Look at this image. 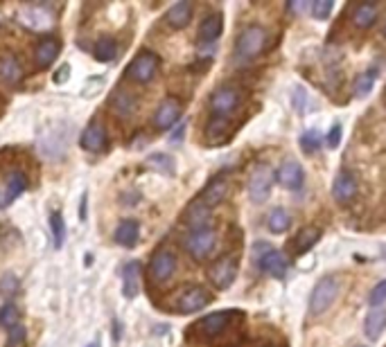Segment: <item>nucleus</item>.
Instances as JSON below:
<instances>
[{
	"label": "nucleus",
	"mask_w": 386,
	"mask_h": 347,
	"mask_svg": "<svg viewBox=\"0 0 386 347\" xmlns=\"http://www.w3.org/2000/svg\"><path fill=\"white\" fill-rule=\"evenodd\" d=\"M332 9H334L332 0H314V3L310 5V12L316 21H325V18L332 14Z\"/></svg>",
	"instance_id": "e433bc0d"
},
{
	"label": "nucleus",
	"mask_w": 386,
	"mask_h": 347,
	"mask_svg": "<svg viewBox=\"0 0 386 347\" xmlns=\"http://www.w3.org/2000/svg\"><path fill=\"white\" fill-rule=\"evenodd\" d=\"M276 174L269 165H255V169L251 171L248 176V196L253 203H265V201L272 196V187H274Z\"/></svg>",
	"instance_id": "1a4fd4ad"
},
{
	"label": "nucleus",
	"mask_w": 386,
	"mask_h": 347,
	"mask_svg": "<svg viewBox=\"0 0 386 347\" xmlns=\"http://www.w3.org/2000/svg\"><path fill=\"white\" fill-rule=\"evenodd\" d=\"M21 325V311H18V307L7 302L0 307V327H5V330H12V327Z\"/></svg>",
	"instance_id": "f704fd0d"
},
{
	"label": "nucleus",
	"mask_w": 386,
	"mask_h": 347,
	"mask_svg": "<svg viewBox=\"0 0 386 347\" xmlns=\"http://www.w3.org/2000/svg\"><path fill=\"white\" fill-rule=\"evenodd\" d=\"M18 291V277L14 273H5L0 277V295H14Z\"/></svg>",
	"instance_id": "ea45409f"
},
{
	"label": "nucleus",
	"mask_w": 386,
	"mask_h": 347,
	"mask_svg": "<svg viewBox=\"0 0 386 347\" xmlns=\"http://www.w3.org/2000/svg\"><path fill=\"white\" fill-rule=\"evenodd\" d=\"M239 321H244V314L239 311H215L201 318L199 323L192 327V336H197L199 341H215L219 336H224L230 327H235Z\"/></svg>",
	"instance_id": "f03ea898"
},
{
	"label": "nucleus",
	"mask_w": 386,
	"mask_h": 347,
	"mask_svg": "<svg viewBox=\"0 0 386 347\" xmlns=\"http://www.w3.org/2000/svg\"><path fill=\"white\" fill-rule=\"evenodd\" d=\"M115 244H120L124 248H133L138 244V239H140V226H138V221H133V219H124L122 224L115 228Z\"/></svg>",
	"instance_id": "bb28decb"
},
{
	"label": "nucleus",
	"mask_w": 386,
	"mask_h": 347,
	"mask_svg": "<svg viewBox=\"0 0 386 347\" xmlns=\"http://www.w3.org/2000/svg\"><path fill=\"white\" fill-rule=\"evenodd\" d=\"M177 273V255L172 253L170 248H161L154 253L151 262H149V277L156 284H163L172 279Z\"/></svg>",
	"instance_id": "9d476101"
},
{
	"label": "nucleus",
	"mask_w": 386,
	"mask_h": 347,
	"mask_svg": "<svg viewBox=\"0 0 386 347\" xmlns=\"http://www.w3.org/2000/svg\"><path fill=\"white\" fill-rule=\"evenodd\" d=\"M305 7H307V3H292V5H289V9H292V12H296V14H301Z\"/></svg>",
	"instance_id": "c03bdc74"
},
{
	"label": "nucleus",
	"mask_w": 386,
	"mask_h": 347,
	"mask_svg": "<svg viewBox=\"0 0 386 347\" xmlns=\"http://www.w3.org/2000/svg\"><path fill=\"white\" fill-rule=\"evenodd\" d=\"M276 178L285 190H292V192H298L305 185V171L301 167V162H296L294 158H287L283 165L278 167Z\"/></svg>",
	"instance_id": "dca6fc26"
},
{
	"label": "nucleus",
	"mask_w": 386,
	"mask_h": 347,
	"mask_svg": "<svg viewBox=\"0 0 386 347\" xmlns=\"http://www.w3.org/2000/svg\"><path fill=\"white\" fill-rule=\"evenodd\" d=\"M386 302V279H382V282H378L373 288H371V293H369V304L373 307H380Z\"/></svg>",
	"instance_id": "58836bf2"
},
{
	"label": "nucleus",
	"mask_w": 386,
	"mask_h": 347,
	"mask_svg": "<svg viewBox=\"0 0 386 347\" xmlns=\"http://www.w3.org/2000/svg\"><path fill=\"white\" fill-rule=\"evenodd\" d=\"M181 113H183L181 100H177V98H165V100L158 104L156 113H154V127H156L158 131L172 129L179 122Z\"/></svg>",
	"instance_id": "ddd939ff"
},
{
	"label": "nucleus",
	"mask_w": 386,
	"mask_h": 347,
	"mask_svg": "<svg viewBox=\"0 0 386 347\" xmlns=\"http://www.w3.org/2000/svg\"><path fill=\"white\" fill-rule=\"evenodd\" d=\"M267 228L272 230L274 235L287 233V230L292 228V215H289L285 208L272 210V212H269V217H267Z\"/></svg>",
	"instance_id": "2f4dec72"
},
{
	"label": "nucleus",
	"mask_w": 386,
	"mask_h": 347,
	"mask_svg": "<svg viewBox=\"0 0 386 347\" xmlns=\"http://www.w3.org/2000/svg\"><path fill=\"white\" fill-rule=\"evenodd\" d=\"M321 239V228H316V226H305V228H301L296 233V237L292 239V255L294 257H301V255H305L307 250H312L314 248V244Z\"/></svg>",
	"instance_id": "412c9836"
},
{
	"label": "nucleus",
	"mask_w": 386,
	"mask_h": 347,
	"mask_svg": "<svg viewBox=\"0 0 386 347\" xmlns=\"http://www.w3.org/2000/svg\"><path fill=\"white\" fill-rule=\"evenodd\" d=\"M230 136V124L224 118H210L206 127V140L210 142V147H217Z\"/></svg>",
	"instance_id": "c756f323"
},
{
	"label": "nucleus",
	"mask_w": 386,
	"mask_h": 347,
	"mask_svg": "<svg viewBox=\"0 0 386 347\" xmlns=\"http://www.w3.org/2000/svg\"><path fill=\"white\" fill-rule=\"evenodd\" d=\"M50 233H52V244L54 248H64L66 242V224L61 212H52L50 215Z\"/></svg>",
	"instance_id": "473e14b6"
},
{
	"label": "nucleus",
	"mask_w": 386,
	"mask_h": 347,
	"mask_svg": "<svg viewBox=\"0 0 386 347\" xmlns=\"http://www.w3.org/2000/svg\"><path fill=\"white\" fill-rule=\"evenodd\" d=\"M86 347H100L98 343H91V345H86Z\"/></svg>",
	"instance_id": "49530a36"
},
{
	"label": "nucleus",
	"mask_w": 386,
	"mask_h": 347,
	"mask_svg": "<svg viewBox=\"0 0 386 347\" xmlns=\"http://www.w3.org/2000/svg\"><path fill=\"white\" fill-rule=\"evenodd\" d=\"M16 21L21 23L25 30L36 32V34L50 32L52 25H54L52 14L47 12L45 7H41V5H23V7H18Z\"/></svg>",
	"instance_id": "0eeeda50"
},
{
	"label": "nucleus",
	"mask_w": 386,
	"mask_h": 347,
	"mask_svg": "<svg viewBox=\"0 0 386 347\" xmlns=\"http://www.w3.org/2000/svg\"><path fill=\"white\" fill-rule=\"evenodd\" d=\"M140 293V264L129 262L122 271V295L133 300Z\"/></svg>",
	"instance_id": "cd10ccee"
},
{
	"label": "nucleus",
	"mask_w": 386,
	"mask_h": 347,
	"mask_svg": "<svg viewBox=\"0 0 386 347\" xmlns=\"http://www.w3.org/2000/svg\"><path fill=\"white\" fill-rule=\"evenodd\" d=\"M386 330V309L382 307H375V309H369L364 318V336L369 341H378L380 336Z\"/></svg>",
	"instance_id": "b1692460"
},
{
	"label": "nucleus",
	"mask_w": 386,
	"mask_h": 347,
	"mask_svg": "<svg viewBox=\"0 0 386 347\" xmlns=\"http://www.w3.org/2000/svg\"><path fill=\"white\" fill-rule=\"evenodd\" d=\"M221 32H224V16L210 14L199 25V41L201 43H215L221 36Z\"/></svg>",
	"instance_id": "a878e982"
},
{
	"label": "nucleus",
	"mask_w": 386,
	"mask_h": 347,
	"mask_svg": "<svg viewBox=\"0 0 386 347\" xmlns=\"http://www.w3.org/2000/svg\"><path fill=\"white\" fill-rule=\"evenodd\" d=\"M27 190V176L23 171H9L3 185H0V208H7L12 206L14 201L23 194V192Z\"/></svg>",
	"instance_id": "4468645a"
},
{
	"label": "nucleus",
	"mask_w": 386,
	"mask_h": 347,
	"mask_svg": "<svg viewBox=\"0 0 386 347\" xmlns=\"http://www.w3.org/2000/svg\"><path fill=\"white\" fill-rule=\"evenodd\" d=\"M301 147H303V151L307 153V156H312V153H316L318 149H321V138H318V133H316V131H307V133H303Z\"/></svg>",
	"instance_id": "4c0bfd02"
},
{
	"label": "nucleus",
	"mask_w": 386,
	"mask_h": 347,
	"mask_svg": "<svg viewBox=\"0 0 386 347\" xmlns=\"http://www.w3.org/2000/svg\"><path fill=\"white\" fill-rule=\"evenodd\" d=\"M253 262L260 271H265L267 275L272 277H285L287 273V257L281 253V250H276L274 246H269L267 242H260L253 246Z\"/></svg>",
	"instance_id": "7ed1b4c3"
},
{
	"label": "nucleus",
	"mask_w": 386,
	"mask_h": 347,
	"mask_svg": "<svg viewBox=\"0 0 386 347\" xmlns=\"http://www.w3.org/2000/svg\"><path fill=\"white\" fill-rule=\"evenodd\" d=\"M226 194H228V180H226V176H215L204 187V192H201L197 199L204 206H208L212 210V208H217L219 203H224Z\"/></svg>",
	"instance_id": "6ab92c4d"
},
{
	"label": "nucleus",
	"mask_w": 386,
	"mask_h": 347,
	"mask_svg": "<svg viewBox=\"0 0 386 347\" xmlns=\"http://www.w3.org/2000/svg\"><path fill=\"white\" fill-rule=\"evenodd\" d=\"M138 109V100L136 95H131L129 91H115L111 98V111L118 115V118H131Z\"/></svg>",
	"instance_id": "393cba45"
},
{
	"label": "nucleus",
	"mask_w": 386,
	"mask_h": 347,
	"mask_svg": "<svg viewBox=\"0 0 386 347\" xmlns=\"http://www.w3.org/2000/svg\"><path fill=\"white\" fill-rule=\"evenodd\" d=\"M375 82H378V72L375 70H366V72H362L359 77H357L355 79V95L357 98H366V95L373 91Z\"/></svg>",
	"instance_id": "72a5a7b5"
},
{
	"label": "nucleus",
	"mask_w": 386,
	"mask_h": 347,
	"mask_svg": "<svg viewBox=\"0 0 386 347\" xmlns=\"http://www.w3.org/2000/svg\"><path fill=\"white\" fill-rule=\"evenodd\" d=\"M341 144V124L336 122L334 127L330 129V133H327V147H332V149H336Z\"/></svg>",
	"instance_id": "79ce46f5"
},
{
	"label": "nucleus",
	"mask_w": 386,
	"mask_h": 347,
	"mask_svg": "<svg viewBox=\"0 0 386 347\" xmlns=\"http://www.w3.org/2000/svg\"><path fill=\"white\" fill-rule=\"evenodd\" d=\"M68 70H70V65H64V68L59 70V75L54 77V82H59V84H61V82L66 79V77H68Z\"/></svg>",
	"instance_id": "37998d69"
},
{
	"label": "nucleus",
	"mask_w": 386,
	"mask_h": 347,
	"mask_svg": "<svg viewBox=\"0 0 386 347\" xmlns=\"http://www.w3.org/2000/svg\"><path fill=\"white\" fill-rule=\"evenodd\" d=\"M208 277H210L212 286L219 288V291H224V288H228L237 277V259L233 255L219 257L217 262L208 268Z\"/></svg>",
	"instance_id": "9b49d317"
},
{
	"label": "nucleus",
	"mask_w": 386,
	"mask_h": 347,
	"mask_svg": "<svg viewBox=\"0 0 386 347\" xmlns=\"http://www.w3.org/2000/svg\"><path fill=\"white\" fill-rule=\"evenodd\" d=\"M23 341H25V327L23 325H16V327H12V330H9V334H7V345L5 347H21Z\"/></svg>",
	"instance_id": "a19ab883"
},
{
	"label": "nucleus",
	"mask_w": 386,
	"mask_h": 347,
	"mask_svg": "<svg viewBox=\"0 0 386 347\" xmlns=\"http://www.w3.org/2000/svg\"><path fill=\"white\" fill-rule=\"evenodd\" d=\"M192 12H195L192 3H188V0H181V3H175L165 12V23L172 27V30H183V27L190 25Z\"/></svg>",
	"instance_id": "5701e85b"
},
{
	"label": "nucleus",
	"mask_w": 386,
	"mask_h": 347,
	"mask_svg": "<svg viewBox=\"0 0 386 347\" xmlns=\"http://www.w3.org/2000/svg\"><path fill=\"white\" fill-rule=\"evenodd\" d=\"M158 68H161L158 54L151 50H142L133 56V61L127 65V77L136 84H149L154 82V77L158 75Z\"/></svg>",
	"instance_id": "423d86ee"
},
{
	"label": "nucleus",
	"mask_w": 386,
	"mask_h": 347,
	"mask_svg": "<svg viewBox=\"0 0 386 347\" xmlns=\"http://www.w3.org/2000/svg\"><path fill=\"white\" fill-rule=\"evenodd\" d=\"M239 102H242V93H239L237 86H219V88L212 91L208 106L212 118L228 120L239 109Z\"/></svg>",
	"instance_id": "39448f33"
},
{
	"label": "nucleus",
	"mask_w": 386,
	"mask_h": 347,
	"mask_svg": "<svg viewBox=\"0 0 386 347\" xmlns=\"http://www.w3.org/2000/svg\"><path fill=\"white\" fill-rule=\"evenodd\" d=\"M93 56L102 63H111L115 56H118V43L111 36H102L95 41L93 45Z\"/></svg>",
	"instance_id": "7c9ffc66"
},
{
	"label": "nucleus",
	"mask_w": 386,
	"mask_h": 347,
	"mask_svg": "<svg viewBox=\"0 0 386 347\" xmlns=\"http://www.w3.org/2000/svg\"><path fill=\"white\" fill-rule=\"evenodd\" d=\"M382 34H384V36H386V25H384V30H382Z\"/></svg>",
	"instance_id": "de8ad7c7"
},
{
	"label": "nucleus",
	"mask_w": 386,
	"mask_h": 347,
	"mask_svg": "<svg viewBox=\"0 0 386 347\" xmlns=\"http://www.w3.org/2000/svg\"><path fill=\"white\" fill-rule=\"evenodd\" d=\"M183 129H186V124H179V129L175 131V133H172V140H181V136H183Z\"/></svg>",
	"instance_id": "a18cd8bd"
},
{
	"label": "nucleus",
	"mask_w": 386,
	"mask_h": 347,
	"mask_svg": "<svg viewBox=\"0 0 386 347\" xmlns=\"http://www.w3.org/2000/svg\"><path fill=\"white\" fill-rule=\"evenodd\" d=\"M359 192V183H357V176L348 169H341L336 174V178L332 183V196L336 203H350V201L357 196Z\"/></svg>",
	"instance_id": "2eb2a0df"
},
{
	"label": "nucleus",
	"mask_w": 386,
	"mask_h": 347,
	"mask_svg": "<svg viewBox=\"0 0 386 347\" xmlns=\"http://www.w3.org/2000/svg\"><path fill=\"white\" fill-rule=\"evenodd\" d=\"M25 77L23 63L16 54H3L0 56V82H5L7 86L21 84Z\"/></svg>",
	"instance_id": "aec40b11"
},
{
	"label": "nucleus",
	"mask_w": 386,
	"mask_h": 347,
	"mask_svg": "<svg viewBox=\"0 0 386 347\" xmlns=\"http://www.w3.org/2000/svg\"><path fill=\"white\" fill-rule=\"evenodd\" d=\"M336 295H339V279L334 275H323L310 293V314L312 316L325 314L336 300Z\"/></svg>",
	"instance_id": "20e7f679"
},
{
	"label": "nucleus",
	"mask_w": 386,
	"mask_h": 347,
	"mask_svg": "<svg viewBox=\"0 0 386 347\" xmlns=\"http://www.w3.org/2000/svg\"><path fill=\"white\" fill-rule=\"evenodd\" d=\"M215 246H217V233L210 226L201 230H190V235L186 237V250L197 262H206L212 255V250H215Z\"/></svg>",
	"instance_id": "6e6552de"
},
{
	"label": "nucleus",
	"mask_w": 386,
	"mask_h": 347,
	"mask_svg": "<svg viewBox=\"0 0 386 347\" xmlns=\"http://www.w3.org/2000/svg\"><path fill=\"white\" fill-rule=\"evenodd\" d=\"M210 293L201 286H186L181 288V293L177 295L175 307L179 314H197L204 309L206 304H210Z\"/></svg>",
	"instance_id": "f8f14e48"
},
{
	"label": "nucleus",
	"mask_w": 386,
	"mask_h": 347,
	"mask_svg": "<svg viewBox=\"0 0 386 347\" xmlns=\"http://www.w3.org/2000/svg\"><path fill=\"white\" fill-rule=\"evenodd\" d=\"M183 224H186L190 230L208 228V224H210V208L201 203L199 199L192 201V203L186 208V212H183Z\"/></svg>",
	"instance_id": "4be33fe9"
},
{
	"label": "nucleus",
	"mask_w": 386,
	"mask_h": 347,
	"mask_svg": "<svg viewBox=\"0 0 386 347\" xmlns=\"http://www.w3.org/2000/svg\"><path fill=\"white\" fill-rule=\"evenodd\" d=\"M80 144H82V149H86V151L100 153L106 147V144H109V138H106V129L102 127V122L93 120L89 127L84 129Z\"/></svg>",
	"instance_id": "a211bd4d"
},
{
	"label": "nucleus",
	"mask_w": 386,
	"mask_h": 347,
	"mask_svg": "<svg viewBox=\"0 0 386 347\" xmlns=\"http://www.w3.org/2000/svg\"><path fill=\"white\" fill-rule=\"evenodd\" d=\"M59 52H61V43L57 41V38H52V36H43L41 41L34 45V63H36V68H41V70L50 68L57 56H59Z\"/></svg>",
	"instance_id": "f3484780"
},
{
	"label": "nucleus",
	"mask_w": 386,
	"mask_h": 347,
	"mask_svg": "<svg viewBox=\"0 0 386 347\" xmlns=\"http://www.w3.org/2000/svg\"><path fill=\"white\" fill-rule=\"evenodd\" d=\"M269 41H272V34H269L267 27L251 23V25L242 27V32H239L235 38V56L242 61L258 59L260 54L267 52Z\"/></svg>",
	"instance_id": "f257e3e1"
},
{
	"label": "nucleus",
	"mask_w": 386,
	"mask_h": 347,
	"mask_svg": "<svg viewBox=\"0 0 386 347\" xmlns=\"http://www.w3.org/2000/svg\"><path fill=\"white\" fill-rule=\"evenodd\" d=\"M378 16H380L378 5H369V3L357 5L352 9V25L359 27V30H369V27H373L375 21H378Z\"/></svg>",
	"instance_id": "c85d7f7f"
},
{
	"label": "nucleus",
	"mask_w": 386,
	"mask_h": 347,
	"mask_svg": "<svg viewBox=\"0 0 386 347\" xmlns=\"http://www.w3.org/2000/svg\"><path fill=\"white\" fill-rule=\"evenodd\" d=\"M147 165L151 169L165 174V176H172V174H175V160H172L168 153H151V156L147 158Z\"/></svg>",
	"instance_id": "c9c22d12"
}]
</instances>
